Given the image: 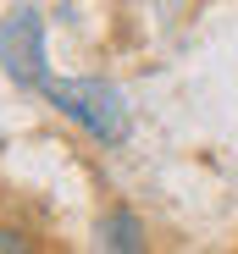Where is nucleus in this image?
<instances>
[{
	"instance_id": "nucleus-1",
	"label": "nucleus",
	"mask_w": 238,
	"mask_h": 254,
	"mask_svg": "<svg viewBox=\"0 0 238 254\" xmlns=\"http://www.w3.org/2000/svg\"><path fill=\"white\" fill-rule=\"evenodd\" d=\"M45 94H50V105L61 116H72L83 127L89 138H100V144H122L128 138V105H122V94H116L111 83L72 77V83H45Z\"/></svg>"
},
{
	"instance_id": "nucleus-2",
	"label": "nucleus",
	"mask_w": 238,
	"mask_h": 254,
	"mask_svg": "<svg viewBox=\"0 0 238 254\" xmlns=\"http://www.w3.org/2000/svg\"><path fill=\"white\" fill-rule=\"evenodd\" d=\"M0 72L17 89H45L50 83V61H45V17L33 6H17L0 22Z\"/></svg>"
},
{
	"instance_id": "nucleus-3",
	"label": "nucleus",
	"mask_w": 238,
	"mask_h": 254,
	"mask_svg": "<svg viewBox=\"0 0 238 254\" xmlns=\"http://www.w3.org/2000/svg\"><path fill=\"white\" fill-rule=\"evenodd\" d=\"M100 243L105 249H122V254H139L144 249V227L133 210H111V216L100 221Z\"/></svg>"
},
{
	"instance_id": "nucleus-4",
	"label": "nucleus",
	"mask_w": 238,
	"mask_h": 254,
	"mask_svg": "<svg viewBox=\"0 0 238 254\" xmlns=\"http://www.w3.org/2000/svg\"><path fill=\"white\" fill-rule=\"evenodd\" d=\"M28 249H33V243H28L17 227H0V254H28Z\"/></svg>"
}]
</instances>
